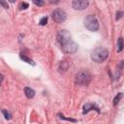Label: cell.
Here are the masks:
<instances>
[{"label": "cell", "mask_w": 124, "mask_h": 124, "mask_svg": "<svg viewBox=\"0 0 124 124\" xmlns=\"http://www.w3.org/2000/svg\"><path fill=\"white\" fill-rule=\"evenodd\" d=\"M0 5H1V6H3V8H5V9H8V8H9L8 3H7V2H5V1H0Z\"/></svg>", "instance_id": "cell-20"}, {"label": "cell", "mask_w": 124, "mask_h": 124, "mask_svg": "<svg viewBox=\"0 0 124 124\" xmlns=\"http://www.w3.org/2000/svg\"><path fill=\"white\" fill-rule=\"evenodd\" d=\"M122 49H123V39H122V37H119L118 38V41H117L116 50H117V52H121Z\"/></svg>", "instance_id": "cell-12"}, {"label": "cell", "mask_w": 124, "mask_h": 124, "mask_svg": "<svg viewBox=\"0 0 124 124\" xmlns=\"http://www.w3.org/2000/svg\"><path fill=\"white\" fill-rule=\"evenodd\" d=\"M29 7V4L28 3H26V2H22L21 4H20V6H19V10H26L27 8Z\"/></svg>", "instance_id": "cell-18"}, {"label": "cell", "mask_w": 124, "mask_h": 124, "mask_svg": "<svg viewBox=\"0 0 124 124\" xmlns=\"http://www.w3.org/2000/svg\"><path fill=\"white\" fill-rule=\"evenodd\" d=\"M78 44H76V43L73 42V41H71V42H69V43H67V44L61 46L62 51H63L64 53H66V54L75 53V52L78 50Z\"/></svg>", "instance_id": "cell-6"}, {"label": "cell", "mask_w": 124, "mask_h": 124, "mask_svg": "<svg viewBox=\"0 0 124 124\" xmlns=\"http://www.w3.org/2000/svg\"><path fill=\"white\" fill-rule=\"evenodd\" d=\"M58 116H59V118H60V119H63V120H68V121H72V122H77V120H76V119L71 118V117H65L62 113H58Z\"/></svg>", "instance_id": "cell-15"}, {"label": "cell", "mask_w": 124, "mask_h": 124, "mask_svg": "<svg viewBox=\"0 0 124 124\" xmlns=\"http://www.w3.org/2000/svg\"><path fill=\"white\" fill-rule=\"evenodd\" d=\"M1 111H2V113H3L4 117H5V119L10 120V119L12 118V114H11V112H10V111H8V110H6V109H2Z\"/></svg>", "instance_id": "cell-14"}, {"label": "cell", "mask_w": 124, "mask_h": 124, "mask_svg": "<svg viewBox=\"0 0 124 124\" xmlns=\"http://www.w3.org/2000/svg\"><path fill=\"white\" fill-rule=\"evenodd\" d=\"M19 58L21 59V60H23L24 62H26V63H28V64H31V65H35V62L31 59V58H29V57H27L26 55H24V54H22V53H20L19 54Z\"/></svg>", "instance_id": "cell-11"}, {"label": "cell", "mask_w": 124, "mask_h": 124, "mask_svg": "<svg viewBox=\"0 0 124 124\" xmlns=\"http://www.w3.org/2000/svg\"><path fill=\"white\" fill-rule=\"evenodd\" d=\"M122 15H123V12H121V11L117 12V13H116V16H115V19H116V20H118L119 18H121V17H122Z\"/></svg>", "instance_id": "cell-19"}, {"label": "cell", "mask_w": 124, "mask_h": 124, "mask_svg": "<svg viewBox=\"0 0 124 124\" xmlns=\"http://www.w3.org/2000/svg\"><path fill=\"white\" fill-rule=\"evenodd\" d=\"M69 67H70L69 62L66 61V60H62V61H60V63L58 65V71H59L60 74H64V73L67 72V70L69 69Z\"/></svg>", "instance_id": "cell-9"}, {"label": "cell", "mask_w": 124, "mask_h": 124, "mask_svg": "<svg viewBox=\"0 0 124 124\" xmlns=\"http://www.w3.org/2000/svg\"><path fill=\"white\" fill-rule=\"evenodd\" d=\"M89 5V2L86 0H74L72 2V7L75 10H78V11H82L85 10Z\"/></svg>", "instance_id": "cell-7"}, {"label": "cell", "mask_w": 124, "mask_h": 124, "mask_svg": "<svg viewBox=\"0 0 124 124\" xmlns=\"http://www.w3.org/2000/svg\"><path fill=\"white\" fill-rule=\"evenodd\" d=\"M24 94L28 99H31L35 96V90L31 87H24Z\"/></svg>", "instance_id": "cell-10"}, {"label": "cell", "mask_w": 124, "mask_h": 124, "mask_svg": "<svg viewBox=\"0 0 124 124\" xmlns=\"http://www.w3.org/2000/svg\"><path fill=\"white\" fill-rule=\"evenodd\" d=\"M108 50L102 46L95 48L91 53V59L96 63L104 62L108 58Z\"/></svg>", "instance_id": "cell-1"}, {"label": "cell", "mask_w": 124, "mask_h": 124, "mask_svg": "<svg viewBox=\"0 0 124 124\" xmlns=\"http://www.w3.org/2000/svg\"><path fill=\"white\" fill-rule=\"evenodd\" d=\"M33 3L36 5V6H39V7H42V6H44L45 5V1H43V0H34L33 1Z\"/></svg>", "instance_id": "cell-17"}, {"label": "cell", "mask_w": 124, "mask_h": 124, "mask_svg": "<svg viewBox=\"0 0 124 124\" xmlns=\"http://www.w3.org/2000/svg\"><path fill=\"white\" fill-rule=\"evenodd\" d=\"M84 26L90 30V31H97L99 29V21L97 19V17L93 15H88L85 18H84Z\"/></svg>", "instance_id": "cell-3"}, {"label": "cell", "mask_w": 124, "mask_h": 124, "mask_svg": "<svg viewBox=\"0 0 124 124\" xmlns=\"http://www.w3.org/2000/svg\"><path fill=\"white\" fill-rule=\"evenodd\" d=\"M51 18L57 22V23H62L66 20L67 18V14L65 13V11L63 9H55L52 13H51Z\"/></svg>", "instance_id": "cell-4"}, {"label": "cell", "mask_w": 124, "mask_h": 124, "mask_svg": "<svg viewBox=\"0 0 124 124\" xmlns=\"http://www.w3.org/2000/svg\"><path fill=\"white\" fill-rule=\"evenodd\" d=\"M57 42L60 46H63L69 42H71V34L67 31V30H60L58 33H57Z\"/></svg>", "instance_id": "cell-5"}, {"label": "cell", "mask_w": 124, "mask_h": 124, "mask_svg": "<svg viewBox=\"0 0 124 124\" xmlns=\"http://www.w3.org/2000/svg\"><path fill=\"white\" fill-rule=\"evenodd\" d=\"M122 98V93L121 92H119L115 97H114V99H113V106L115 107L118 103H119V101H120V99Z\"/></svg>", "instance_id": "cell-13"}, {"label": "cell", "mask_w": 124, "mask_h": 124, "mask_svg": "<svg viewBox=\"0 0 124 124\" xmlns=\"http://www.w3.org/2000/svg\"><path fill=\"white\" fill-rule=\"evenodd\" d=\"M3 79H4V76H3L2 74H0V85H1V83H2V81H3Z\"/></svg>", "instance_id": "cell-21"}, {"label": "cell", "mask_w": 124, "mask_h": 124, "mask_svg": "<svg viewBox=\"0 0 124 124\" xmlns=\"http://www.w3.org/2000/svg\"><path fill=\"white\" fill-rule=\"evenodd\" d=\"M92 109H94V110H96L98 113H100V109H99V108L96 106V104H92V103H86V104H84L82 113L85 114V113L89 112V111L92 110Z\"/></svg>", "instance_id": "cell-8"}, {"label": "cell", "mask_w": 124, "mask_h": 124, "mask_svg": "<svg viewBox=\"0 0 124 124\" xmlns=\"http://www.w3.org/2000/svg\"><path fill=\"white\" fill-rule=\"evenodd\" d=\"M47 16H44V17H42L41 18V20H40V25H42V26H44V25H46V23H47Z\"/></svg>", "instance_id": "cell-16"}, {"label": "cell", "mask_w": 124, "mask_h": 124, "mask_svg": "<svg viewBox=\"0 0 124 124\" xmlns=\"http://www.w3.org/2000/svg\"><path fill=\"white\" fill-rule=\"evenodd\" d=\"M91 81V75L88 71L82 70L76 74L75 76V83L78 85H87Z\"/></svg>", "instance_id": "cell-2"}]
</instances>
